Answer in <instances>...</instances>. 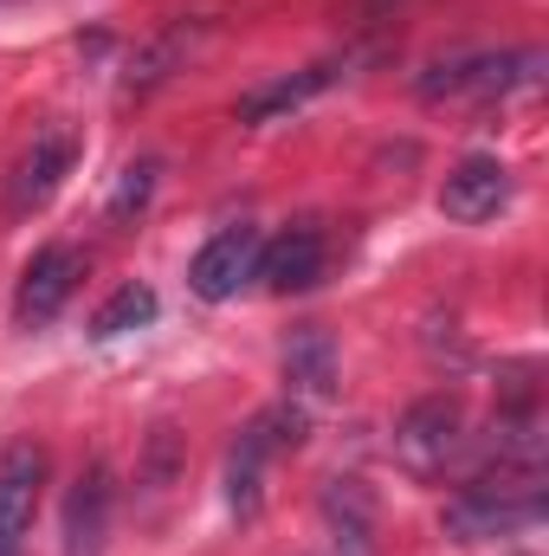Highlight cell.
Masks as SVG:
<instances>
[{
  "instance_id": "13",
  "label": "cell",
  "mask_w": 549,
  "mask_h": 556,
  "mask_svg": "<svg viewBox=\"0 0 549 556\" xmlns=\"http://www.w3.org/2000/svg\"><path fill=\"white\" fill-rule=\"evenodd\" d=\"M323 85H336V65H304V72H291V78L266 85V91H253V98L240 104V117H246V124H272V117H284V111L310 104Z\"/></svg>"
},
{
  "instance_id": "1",
  "label": "cell",
  "mask_w": 549,
  "mask_h": 556,
  "mask_svg": "<svg viewBox=\"0 0 549 556\" xmlns=\"http://www.w3.org/2000/svg\"><path fill=\"white\" fill-rule=\"evenodd\" d=\"M544 518V485L537 479H518V485H498L491 472L472 479L452 505H446V531L459 544H485V538H511V531H531Z\"/></svg>"
},
{
  "instance_id": "9",
  "label": "cell",
  "mask_w": 549,
  "mask_h": 556,
  "mask_svg": "<svg viewBox=\"0 0 549 556\" xmlns=\"http://www.w3.org/2000/svg\"><path fill=\"white\" fill-rule=\"evenodd\" d=\"M505 201H511V168H505L498 155H472V162H459V168L446 175V188H439V214L459 220V227L491 220Z\"/></svg>"
},
{
  "instance_id": "7",
  "label": "cell",
  "mask_w": 549,
  "mask_h": 556,
  "mask_svg": "<svg viewBox=\"0 0 549 556\" xmlns=\"http://www.w3.org/2000/svg\"><path fill=\"white\" fill-rule=\"evenodd\" d=\"M259 227H220L201 253H194V266H188V291L201 298V304H227L246 278L259 273Z\"/></svg>"
},
{
  "instance_id": "15",
  "label": "cell",
  "mask_w": 549,
  "mask_h": 556,
  "mask_svg": "<svg viewBox=\"0 0 549 556\" xmlns=\"http://www.w3.org/2000/svg\"><path fill=\"white\" fill-rule=\"evenodd\" d=\"M149 317H155V291H149V285H117V291L98 304L91 337H98V343H111V337H124V330H142Z\"/></svg>"
},
{
  "instance_id": "2",
  "label": "cell",
  "mask_w": 549,
  "mask_h": 556,
  "mask_svg": "<svg viewBox=\"0 0 549 556\" xmlns=\"http://www.w3.org/2000/svg\"><path fill=\"white\" fill-rule=\"evenodd\" d=\"M297 440H304V408H291V402H278V408L246 420V433H240L233 453H227V505H233L240 518L259 511V479H266V466H272L278 453H291Z\"/></svg>"
},
{
  "instance_id": "6",
  "label": "cell",
  "mask_w": 549,
  "mask_h": 556,
  "mask_svg": "<svg viewBox=\"0 0 549 556\" xmlns=\"http://www.w3.org/2000/svg\"><path fill=\"white\" fill-rule=\"evenodd\" d=\"M78 278H85V253H78V247H46V253H33V266L13 285V324H20V330L52 324V317L72 304Z\"/></svg>"
},
{
  "instance_id": "3",
  "label": "cell",
  "mask_w": 549,
  "mask_h": 556,
  "mask_svg": "<svg viewBox=\"0 0 549 556\" xmlns=\"http://www.w3.org/2000/svg\"><path fill=\"white\" fill-rule=\"evenodd\" d=\"M544 78V52H498V59H452V65H433L420 78V98L439 104V98H511V91H531Z\"/></svg>"
},
{
  "instance_id": "16",
  "label": "cell",
  "mask_w": 549,
  "mask_h": 556,
  "mask_svg": "<svg viewBox=\"0 0 549 556\" xmlns=\"http://www.w3.org/2000/svg\"><path fill=\"white\" fill-rule=\"evenodd\" d=\"M155 175H162V162H149V155L124 168V181H117V194H111V227H130V214H142V207H149Z\"/></svg>"
},
{
  "instance_id": "8",
  "label": "cell",
  "mask_w": 549,
  "mask_h": 556,
  "mask_svg": "<svg viewBox=\"0 0 549 556\" xmlns=\"http://www.w3.org/2000/svg\"><path fill=\"white\" fill-rule=\"evenodd\" d=\"M459 427H465V415H459L452 395H426V402H413L408 415H401L395 453L408 459L413 472H439L452 459V446H459Z\"/></svg>"
},
{
  "instance_id": "12",
  "label": "cell",
  "mask_w": 549,
  "mask_h": 556,
  "mask_svg": "<svg viewBox=\"0 0 549 556\" xmlns=\"http://www.w3.org/2000/svg\"><path fill=\"white\" fill-rule=\"evenodd\" d=\"M284 382H291L297 395H310V402L336 395V337L317 330V324L291 330V343H284Z\"/></svg>"
},
{
  "instance_id": "10",
  "label": "cell",
  "mask_w": 549,
  "mask_h": 556,
  "mask_svg": "<svg viewBox=\"0 0 549 556\" xmlns=\"http://www.w3.org/2000/svg\"><path fill=\"white\" fill-rule=\"evenodd\" d=\"M323 260H330L323 227L317 220H297V227H284L278 240L259 247V273L253 278H266V291H310L323 278Z\"/></svg>"
},
{
  "instance_id": "14",
  "label": "cell",
  "mask_w": 549,
  "mask_h": 556,
  "mask_svg": "<svg viewBox=\"0 0 549 556\" xmlns=\"http://www.w3.org/2000/svg\"><path fill=\"white\" fill-rule=\"evenodd\" d=\"M323 518L336 525V544L349 538V556H369V531H375V511H369V492L356 479H336L323 492Z\"/></svg>"
},
{
  "instance_id": "11",
  "label": "cell",
  "mask_w": 549,
  "mask_h": 556,
  "mask_svg": "<svg viewBox=\"0 0 549 556\" xmlns=\"http://www.w3.org/2000/svg\"><path fill=\"white\" fill-rule=\"evenodd\" d=\"M104 531H111V472L104 459H91L65 492V556H104Z\"/></svg>"
},
{
  "instance_id": "5",
  "label": "cell",
  "mask_w": 549,
  "mask_h": 556,
  "mask_svg": "<svg viewBox=\"0 0 549 556\" xmlns=\"http://www.w3.org/2000/svg\"><path fill=\"white\" fill-rule=\"evenodd\" d=\"M46 492V446L39 440H7L0 446V556H20L33 511Z\"/></svg>"
},
{
  "instance_id": "4",
  "label": "cell",
  "mask_w": 549,
  "mask_h": 556,
  "mask_svg": "<svg viewBox=\"0 0 549 556\" xmlns=\"http://www.w3.org/2000/svg\"><path fill=\"white\" fill-rule=\"evenodd\" d=\"M72 162H78V137H72L65 124H46L39 137L26 142V155L13 162V175H7V194H0V214H7V220H26V214H39V207L59 194V181L72 175Z\"/></svg>"
}]
</instances>
